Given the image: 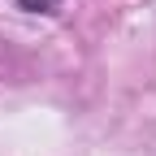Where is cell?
Returning a JSON list of instances; mask_svg holds the SVG:
<instances>
[{
    "mask_svg": "<svg viewBox=\"0 0 156 156\" xmlns=\"http://www.w3.org/2000/svg\"><path fill=\"white\" fill-rule=\"evenodd\" d=\"M17 9H26V13H56L61 0H17Z\"/></svg>",
    "mask_w": 156,
    "mask_h": 156,
    "instance_id": "1",
    "label": "cell"
}]
</instances>
